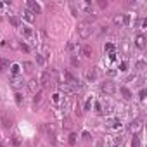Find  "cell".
Here are the masks:
<instances>
[{"label":"cell","instance_id":"obj_15","mask_svg":"<svg viewBox=\"0 0 147 147\" xmlns=\"http://www.w3.org/2000/svg\"><path fill=\"white\" fill-rule=\"evenodd\" d=\"M9 66H11V64H9V61H7V59H4V57L0 59V71H4V73H5V71H9Z\"/></svg>","mask_w":147,"mask_h":147},{"label":"cell","instance_id":"obj_11","mask_svg":"<svg viewBox=\"0 0 147 147\" xmlns=\"http://www.w3.org/2000/svg\"><path fill=\"white\" fill-rule=\"evenodd\" d=\"M82 54H83L87 59H90V57L94 55V49H92L90 45H83V47H82Z\"/></svg>","mask_w":147,"mask_h":147},{"label":"cell","instance_id":"obj_1","mask_svg":"<svg viewBox=\"0 0 147 147\" xmlns=\"http://www.w3.org/2000/svg\"><path fill=\"white\" fill-rule=\"evenodd\" d=\"M73 7H75V11L78 14H85L90 19H95V16H94V5H92V2H88V0H78L76 5L73 4Z\"/></svg>","mask_w":147,"mask_h":147},{"label":"cell","instance_id":"obj_22","mask_svg":"<svg viewBox=\"0 0 147 147\" xmlns=\"http://www.w3.org/2000/svg\"><path fill=\"white\" fill-rule=\"evenodd\" d=\"M23 83H24V82H23L19 76H14V78H12V87H16V88H18V87H21Z\"/></svg>","mask_w":147,"mask_h":147},{"label":"cell","instance_id":"obj_37","mask_svg":"<svg viewBox=\"0 0 147 147\" xmlns=\"http://www.w3.org/2000/svg\"><path fill=\"white\" fill-rule=\"evenodd\" d=\"M99 7H100V9H106V7H107V2H102V0H100V2H99Z\"/></svg>","mask_w":147,"mask_h":147},{"label":"cell","instance_id":"obj_39","mask_svg":"<svg viewBox=\"0 0 147 147\" xmlns=\"http://www.w3.org/2000/svg\"><path fill=\"white\" fill-rule=\"evenodd\" d=\"M0 147H5V145H4V144H0Z\"/></svg>","mask_w":147,"mask_h":147},{"label":"cell","instance_id":"obj_27","mask_svg":"<svg viewBox=\"0 0 147 147\" xmlns=\"http://www.w3.org/2000/svg\"><path fill=\"white\" fill-rule=\"evenodd\" d=\"M130 24V14H123V26Z\"/></svg>","mask_w":147,"mask_h":147},{"label":"cell","instance_id":"obj_38","mask_svg":"<svg viewBox=\"0 0 147 147\" xmlns=\"http://www.w3.org/2000/svg\"><path fill=\"white\" fill-rule=\"evenodd\" d=\"M52 99H54V102H55V104H57V102H59V95H57V94H55V95H54V97H52Z\"/></svg>","mask_w":147,"mask_h":147},{"label":"cell","instance_id":"obj_9","mask_svg":"<svg viewBox=\"0 0 147 147\" xmlns=\"http://www.w3.org/2000/svg\"><path fill=\"white\" fill-rule=\"evenodd\" d=\"M107 125H109V128H113V130H119V128H121V121H119L118 118H111V119L107 121Z\"/></svg>","mask_w":147,"mask_h":147},{"label":"cell","instance_id":"obj_32","mask_svg":"<svg viewBox=\"0 0 147 147\" xmlns=\"http://www.w3.org/2000/svg\"><path fill=\"white\" fill-rule=\"evenodd\" d=\"M145 94H147V92H145V90L142 88V90L138 92V99H140V100H144V99H145Z\"/></svg>","mask_w":147,"mask_h":147},{"label":"cell","instance_id":"obj_10","mask_svg":"<svg viewBox=\"0 0 147 147\" xmlns=\"http://www.w3.org/2000/svg\"><path fill=\"white\" fill-rule=\"evenodd\" d=\"M23 19L28 21V23H33V21H35V14H33L30 9H24V12H23Z\"/></svg>","mask_w":147,"mask_h":147},{"label":"cell","instance_id":"obj_26","mask_svg":"<svg viewBox=\"0 0 147 147\" xmlns=\"http://www.w3.org/2000/svg\"><path fill=\"white\" fill-rule=\"evenodd\" d=\"M104 52H109V54L114 52V45H113V43H106V45H104Z\"/></svg>","mask_w":147,"mask_h":147},{"label":"cell","instance_id":"obj_17","mask_svg":"<svg viewBox=\"0 0 147 147\" xmlns=\"http://www.w3.org/2000/svg\"><path fill=\"white\" fill-rule=\"evenodd\" d=\"M119 92H121L123 99H126V100H130V99H131V92H130L126 87H121V88H119Z\"/></svg>","mask_w":147,"mask_h":147},{"label":"cell","instance_id":"obj_16","mask_svg":"<svg viewBox=\"0 0 147 147\" xmlns=\"http://www.w3.org/2000/svg\"><path fill=\"white\" fill-rule=\"evenodd\" d=\"M33 67H35L33 62H30V61H24V62H23V71H24V73H31Z\"/></svg>","mask_w":147,"mask_h":147},{"label":"cell","instance_id":"obj_19","mask_svg":"<svg viewBox=\"0 0 147 147\" xmlns=\"http://www.w3.org/2000/svg\"><path fill=\"white\" fill-rule=\"evenodd\" d=\"M113 23H114L116 26H121V24H123V16H121V14H116V16L113 18Z\"/></svg>","mask_w":147,"mask_h":147},{"label":"cell","instance_id":"obj_6","mask_svg":"<svg viewBox=\"0 0 147 147\" xmlns=\"http://www.w3.org/2000/svg\"><path fill=\"white\" fill-rule=\"evenodd\" d=\"M26 5H28V9H30L33 14H40V12H42V7H40V4L33 2V0H28V2H26Z\"/></svg>","mask_w":147,"mask_h":147},{"label":"cell","instance_id":"obj_23","mask_svg":"<svg viewBox=\"0 0 147 147\" xmlns=\"http://www.w3.org/2000/svg\"><path fill=\"white\" fill-rule=\"evenodd\" d=\"M45 61H47V59H45L42 54H36V64H38V66H45Z\"/></svg>","mask_w":147,"mask_h":147},{"label":"cell","instance_id":"obj_29","mask_svg":"<svg viewBox=\"0 0 147 147\" xmlns=\"http://www.w3.org/2000/svg\"><path fill=\"white\" fill-rule=\"evenodd\" d=\"M137 69H138V71H144V69H145V62H144V61H138V62H137Z\"/></svg>","mask_w":147,"mask_h":147},{"label":"cell","instance_id":"obj_5","mask_svg":"<svg viewBox=\"0 0 147 147\" xmlns=\"http://www.w3.org/2000/svg\"><path fill=\"white\" fill-rule=\"evenodd\" d=\"M100 90H102L104 94H107V95H113V94L116 92V85L107 80V82H102V83H100Z\"/></svg>","mask_w":147,"mask_h":147},{"label":"cell","instance_id":"obj_30","mask_svg":"<svg viewBox=\"0 0 147 147\" xmlns=\"http://www.w3.org/2000/svg\"><path fill=\"white\" fill-rule=\"evenodd\" d=\"M69 144H71V145H75V144H76V135H75V133H71V135H69Z\"/></svg>","mask_w":147,"mask_h":147},{"label":"cell","instance_id":"obj_24","mask_svg":"<svg viewBox=\"0 0 147 147\" xmlns=\"http://www.w3.org/2000/svg\"><path fill=\"white\" fill-rule=\"evenodd\" d=\"M42 97H43V92L40 90V92H35V97H33V102L35 104H38L40 100H42Z\"/></svg>","mask_w":147,"mask_h":147},{"label":"cell","instance_id":"obj_14","mask_svg":"<svg viewBox=\"0 0 147 147\" xmlns=\"http://www.w3.org/2000/svg\"><path fill=\"white\" fill-rule=\"evenodd\" d=\"M142 128V119H135V121H131V125H130V131H138Z\"/></svg>","mask_w":147,"mask_h":147},{"label":"cell","instance_id":"obj_31","mask_svg":"<svg viewBox=\"0 0 147 147\" xmlns=\"http://www.w3.org/2000/svg\"><path fill=\"white\" fill-rule=\"evenodd\" d=\"M126 67H128V62H126V61H123V62L119 64V71H126Z\"/></svg>","mask_w":147,"mask_h":147},{"label":"cell","instance_id":"obj_28","mask_svg":"<svg viewBox=\"0 0 147 147\" xmlns=\"http://www.w3.org/2000/svg\"><path fill=\"white\" fill-rule=\"evenodd\" d=\"M71 64L75 66V67H76V66H80V61L76 59V55H71Z\"/></svg>","mask_w":147,"mask_h":147},{"label":"cell","instance_id":"obj_8","mask_svg":"<svg viewBox=\"0 0 147 147\" xmlns=\"http://www.w3.org/2000/svg\"><path fill=\"white\" fill-rule=\"evenodd\" d=\"M85 78H87L88 82H95V80H97V69H87Z\"/></svg>","mask_w":147,"mask_h":147},{"label":"cell","instance_id":"obj_18","mask_svg":"<svg viewBox=\"0 0 147 147\" xmlns=\"http://www.w3.org/2000/svg\"><path fill=\"white\" fill-rule=\"evenodd\" d=\"M19 67H21L19 64H11V73H12V76H18V75H19V71H21Z\"/></svg>","mask_w":147,"mask_h":147},{"label":"cell","instance_id":"obj_7","mask_svg":"<svg viewBox=\"0 0 147 147\" xmlns=\"http://www.w3.org/2000/svg\"><path fill=\"white\" fill-rule=\"evenodd\" d=\"M135 45H137L140 50H144V49H145V36L138 33V35L135 36Z\"/></svg>","mask_w":147,"mask_h":147},{"label":"cell","instance_id":"obj_20","mask_svg":"<svg viewBox=\"0 0 147 147\" xmlns=\"http://www.w3.org/2000/svg\"><path fill=\"white\" fill-rule=\"evenodd\" d=\"M12 145H14V147H19V145H21V137H19L18 133L12 135Z\"/></svg>","mask_w":147,"mask_h":147},{"label":"cell","instance_id":"obj_3","mask_svg":"<svg viewBox=\"0 0 147 147\" xmlns=\"http://www.w3.org/2000/svg\"><path fill=\"white\" fill-rule=\"evenodd\" d=\"M38 83L43 88H50L52 87V75H50V71H42V75L38 78Z\"/></svg>","mask_w":147,"mask_h":147},{"label":"cell","instance_id":"obj_36","mask_svg":"<svg viewBox=\"0 0 147 147\" xmlns=\"http://www.w3.org/2000/svg\"><path fill=\"white\" fill-rule=\"evenodd\" d=\"M21 50H24V52H30V47H28L26 43H21Z\"/></svg>","mask_w":147,"mask_h":147},{"label":"cell","instance_id":"obj_35","mask_svg":"<svg viewBox=\"0 0 147 147\" xmlns=\"http://www.w3.org/2000/svg\"><path fill=\"white\" fill-rule=\"evenodd\" d=\"M16 102H18V104H21V102H23V95H21L19 92L16 94Z\"/></svg>","mask_w":147,"mask_h":147},{"label":"cell","instance_id":"obj_21","mask_svg":"<svg viewBox=\"0 0 147 147\" xmlns=\"http://www.w3.org/2000/svg\"><path fill=\"white\" fill-rule=\"evenodd\" d=\"M131 147H140V135L135 133L133 135V140H131Z\"/></svg>","mask_w":147,"mask_h":147},{"label":"cell","instance_id":"obj_25","mask_svg":"<svg viewBox=\"0 0 147 147\" xmlns=\"http://www.w3.org/2000/svg\"><path fill=\"white\" fill-rule=\"evenodd\" d=\"M9 21H11V24H12L14 28H18V26H19V19H18L16 16H11V18H9Z\"/></svg>","mask_w":147,"mask_h":147},{"label":"cell","instance_id":"obj_33","mask_svg":"<svg viewBox=\"0 0 147 147\" xmlns=\"http://www.w3.org/2000/svg\"><path fill=\"white\" fill-rule=\"evenodd\" d=\"M90 107H92V99H88L85 102V111H90Z\"/></svg>","mask_w":147,"mask_h":147},{"label":"cell","instance_id":"obj_2","mask_svg":"<svg viewBox=\"0 0 147 147\" xmlns=\"http://www.w3.org/2000/svg\"><path fill=\"white\" fill-rule=\"evenodd\" d=\"M78 35L82 38H88L92 35V23L90 21H82L78 24Z\"/></svg>","mask_w":147,"mask_h":147},{"label":"cell","instance_id":"obj_4","mask_svg":"<svg viewBox=\"0 0 147 147\" xmlns=\"http://www.w3.org/2000/svg\"><path fill=\"white\" fill-rule=\"evenodd\" d=\"M0 125H2L5 130L12 128V125H14V119H12V116H9L7 113H0Z\"/></svg>","mask_w":147,"mask_h":147},{"label":"cell","instance_id":"obj_13","mask_svg":"<svg viewBox=\"0 0 147 147\" xmlns=\"http://www.w3.org/2000/svg\"><path fill=\"white\" fill-rule=\"evenodd\" d=\"M38 85H40V83H38L36 78H31V80L28 82V88H30L31 92H36V90H38Z\"/></svg>","mask_w":147,"mask_h":147},{"label":"cell","instance_id":"obj_12","mask_svg":"<svg viewBox=\"0 0 147 147\" xmlns=\"http://www.w3.org/2000/svg\"><path fill=\"white\" fill-rule=\"evenodd\" d=\"M21 33H23V36H24V38H28V40L33 36V30H31L30 26H23V28H21Z\"/></svg>","mask_w":147,"mask_h":147},{"label":"cell","instance_id":"obj_34","mask_svg":"<svg viewBox=\"0 0 147 147\" xmlns=\"http://www.w3.org/2000/svg\"><path fill=\"white\" fill-rule=\"evenodd\" d=\"M76 49H80V47H76L75 43H69V45H67V50H69V52H73V50H76Z\"/></svg>","mask_w":147,"mask_h":147}]
</instances>
